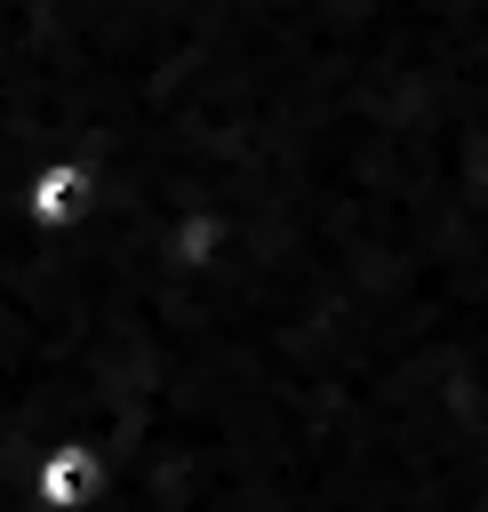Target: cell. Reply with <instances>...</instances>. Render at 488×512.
Here are the masks:
<instances>
[{
	"label": "cell",
	"instance_id": "7a4b0ae2",
	"mask_svg": "<svg viewBox=\"0 0 488 512\" xmlns=\"http://www.w3.org/2000/svg\"><path fill=\"white\" fill-rule=\"evenodd\" d=\"M88 472H96V464H88V448H64V456H56L48 472H40V488H48L56 504H72V496L88 488Z\"/></svg>",
	"mask_w": 488,
	"mask_h": 512
},
{
	"label": "cell",
	"instance_id": "6da1fadb",
	"mask_svg": "<svg viewBox=\"0 0 488 512\" xmlns=\"http://www.w3.org/2000/svg\"><path fill=\"white\" fill-rule=\"evenodd\" d=\"M96 208V168L88 160H48V168H32V184H24V216L32 224H72V216H88Z\"/></svg>",
	"mask_w": 488,
	"mask_h": 512
}]
</instances>
